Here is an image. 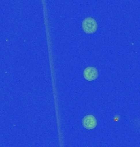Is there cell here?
<instances>
[{"mask_svg": "<svg viewBox=\"0 0 140 147\" xmlns=\"http://www.w3.org/2000/svg\"><path fill=\"white\" fill-rule=\"evenodd\" d=\"M82 28L84 31L87 34H93L97 31L98 24L92 17H86L82 22Z\"/></svg>", "mask_w": 140, "mask_h": 147, "instance_id": "6da1fadb", "label": "cell"}, {"mask_svg": "<svg viewBox=\"0 0 140 147\" xmlns=\"http://www.w3.org/2000/svg\"><path fill=\"white\" fill-rule=\"evenodd\" d=\"M82 124L84 128L91 130L95 128L97 126V119L93 115H88L84 117V119H82Z\"/></svg>", "mask_w": 140, "mask_h": 147, "instance_id": "7a4b0ae2", "label": "cell"}, {"mask_svg": "<svg viewBox=\"0 0 140 147\" xmlns=\"http://www.w3.org/2000/svg\"><path fill=\"white\" fill-rule=\"evenodd\" d=\"M99 72L95 67H87L84 70V77L88 81H93L98 78Z\"/></svg>", "mask_w": 140, "mask_h": 147, "instance_id": "3957f363", "label": "cell"}]
</instances>
